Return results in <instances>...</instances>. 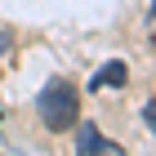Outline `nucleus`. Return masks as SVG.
<instances>
[{
	"label": "nucleus",
	"mask_w": 156,
	"mask_h": 156,
	"mask_svg": "<svg viewBox=\"0 0 156 156\" xmlns=\"http://www.w3.org/2000/svg\"><path fill=\"white\" fill-rule=\"evenodd\" d=\"M76 156H120L116 143H103V134H98V125H76Z\"/></svg>",
	"instance_id": "f03ea898"
},
{
	"label": "nucleus",
	"mask_w": 156,
	"mask_h": 156,
	"mask_svg": "<svg viewBox=\"0 0 156 156\" xmlns=\"http://www.w3.org/2000/svg\"><path fill=\"white\" fill-rule=\"evenodd\" d=\"M0 49H9V36H0Z\"/></svg>",
	"instance_id": "20e7f679"
},
{
	"label": "nucleus",
	"mask_w": 156,
	"mask_h": 156,
	"mask_svg": "<svg viewBox=\"0 0 156 156\" xmlns=\"http://www.w3.org/2000/svg\"><path fill=\"white\" fill-rule=\"evenodd\" d=\"M36 112H40V120H45V129L62 134L67 125H76V89L62 80V76L45 80V89L36 94Z\"/></svg>",
	"instance_id": "f257e3e1"
},
{
	"label": "nucleus",
	"mask_w": 156,
	"mask_h": 156,
	"mask_svg": "<svg viewBox=\"0 0 156 156\" xmlns=\"http://www.w3.org/2000/svg\"><path fill=\"white\" fill-rule=\"evenodd\" d=\"M125 80H129V72H125V62H107V67H103V72H98V76H94L89 85H94V89H120Z\"/></svg>",
	"instance_id": "7ed1b4c3"
}]
</instances>
